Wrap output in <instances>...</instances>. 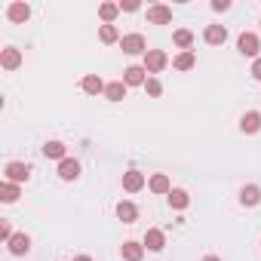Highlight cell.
I'll return each mask as SVG.
<instances>
[{
  "label": "cell",
  "instance_id": "obj_1",
  "mask_svg": "<svg viewBox=\"0 0 261 261\" xmlns=\"http://www.w3.org/2000/svg\"><path fill=\"white\" fill-rule=\"evenodd\" d=\"M120 46H123L126 56H148V43H145L142 34H126V37L120 40Z\"/></svg>",
  "mask_w": 261,
  "mask_h": 261
},
{
  "label": "cell",
  "instance_id": "obj_2",
  "mask_svg": "<svg viewBox=\"0 0 261 261\" xmlns=\"http://www.w3.org/2000/svg\"><path fill=\"white\" fill-rule=\"evenodd\" d=\"M166 65H169V56L163 49H148V56H145V71L148 74H160Z\"/></svg>",
  "mask_w": 261,
  "mask_h": 261
},
{
  "label": "cell",
  "instance_id": "obj_3",
  "mask_svg": "<svg viewBox=\"0 0 261 261\" xmlns=\"http://www.w3.org/2000/svg\"><path fill=\"white\" fill-rule=\"evenodd\" d=\"M4 175H7V181H13V185H22V181H28V178H31V166L16 160V163H7Z\"/></svg>",
  "mask_w": 261,
  "mask_h": 261
},
{
  "label": "cell",
  "instance_id": "obj_4",
  "mask_svg": "<svg viewBox=\"0 0 261 261\" xmlns=\"http://www.w3.org/2000/svg\"><path fill=\"white\" fill-rule=\"evenodd\" d=\"M145 185H148L145 172H139V169H129V172H123V191H126V194H139Z\"/></svg>",
  "mask_w": 261,
  "mask_h": 261
},
{
  "label": "cell",
  "instance_id": "obj_5",
  "mask_svg": "<svg viewBox=\"0 0 261 261\" xmlns=\"http://www.w3.org/2000/svg\"><path fill=\"white\" fill-rule=\"evenodd\" d=\"M148 71H145V65H129L126 71H123V83L126 86H145L148 83Z\"/></svg>",
  "mask_w": 261,
  "mask_h": 261
},
{
  "label": "cell",
  "instance_id": "obj_6",
  "mask_svg": "<svg viewBox=\"0 0 261 261\" xmlns=\"http://www.w3.org/2000/svg\"><path fill=\"white\" fill-rule=\"evenodd\" d=\"M237 49L243 53V56H249V59H258V49H261V43H258V34H240V40H237Z\"/></svg>",
  "mask_w": 261,
  "mask_h": 261
},
{
  "label": "cell",
  "instance_id": "obj_7",
  "mask_svg": "<svg viewBox=\"0 0 261 261\" xmlns=\"http://www.w3.org/2000/svg\"><path fill=\"white\" fill-rule=\"evenodd\" d=\"M7 19L16 22V25H25V22L31 19V7L22 4V0H16V4H10V10H7Z\"/></svg>",
  "mask_w": 261,
  "mask_h": 261
},
{
  "label": "cell",
  "instance_id": "obj_8",
  "mask_svg": "<svg viewBox=\"0 0 261 261\" xmlns=\"http://www.w3.org/2000/svg\"><path fill=\"white\" fill-rule=\"evenodd\" d=\"M120 255H123V261H142V258H145V243L126 240V243L120 246Z\"/></svg>",
  "mask_w": 261,
  "mask_h": 261
},
{
  "label": "cell",
  "instance_id": "obj_9",
  "mask_svg": "<svg viewBox=\"0 0 261 261\" xmlns=\"http://www.w3.org/2000/svg\"><path fill=\"white\" fill-rule=\"evenodd\" d=\"M148 22L151 25H169L172 22V10L163 7V4H154V7H148Z\"/></svg>",
  "mask_w": 261,
  "mask_h": 261
},
{
  "label": "cell",
  "instance_id": "obj_10",
  "mask_svg": "<svg viewBox=\"0 0 261 261\" xmlns=\"http://www.w3.org/2000/svg\"><path fill=\"white\" fill-rule=\"evenodd\" d=\"M59 178H62V181H77V178H80V163L71 160V157H65V160L59 163Z\"/></svg>",
  "mask_w": 261,
  "mask_h": 261
},
{
  "label": "cell",
  "instance_id": "obj_11",
  "mask_svg": "<svg viewBox=\"0 0 261 261\" xmlns=\"http://www.w3.org/2000/svg\"><path fill=\"white\" fill-rule=\"evenodd\" d=\"M142 243H145V249H148V252H163V246H166V233H163V230H157V227H151V230L145 233V240H142Z\"/></svg>",
  "mask_w": 261,
  "mask_h": 261
},
{
  "label": "cell",
  "instance_id": "obj_12",
  "mask_svg": "<svg viewBox=\"0 0 261 261\" xmlns=\"http://www.w3.org/2000/svg\"><path fill=\"white\" fill-rule=\"evenodd\" d=\"M240 129H243L246 136H255L258 129H261V114H258V111H246V114L240 117Z\"/></svg>",
  "mask_w": 261,
  "mask_h": 261
},
{
  "label": "cell",
  "instance_id": "obj_13",
  "mask_svg": "<svg viewBox=\"0 0 261 261\" xmlns=\"http://www.w3.org/2000/svg\"><path fill=\"white\" fill-rule=\"evenodd\" d=\"M117 218H120L123 224H133V221L139 218V209H136V203L120 200V203H117Z\"/></svg>",
  "mask_w": 261,
  "mask_h": 261
},
{
  "label": "cell",
  "instance_id": "obj_14",
  "mask_svg": "<svg viewBox=\"0 0 261 261\" xmlns=\"http://www.w3.org/2000/svg\"><path fill=\"white\" fill-rule=\"evenodd\" d=\"M203 40H206L209 46H221V43L227 40V28H224V25H209L206 34H203Z\"/></svg>",
  "mask_w": 261,
  "mask_h": 261
},
{
  "label": "cell",
  "instance_id": "obj_15",
  "mask_svg": "<svg viewBox=\"0 0 261 261\" xmlns=\"http://www.w3.org/2000/svg\"><path fill=\"white\" fill-rule=\"evenodd\" d=\"M105 86H108V83H105L98 74H86L83 83H80V89H83L86 95H98V92H105Z\"/></svg>",
  "mask_w": 261,
  "mask_h": 261
},
{
  "label": "cell",
  "instance_id": "obj_16",
  "mask_svg": "<svg viewBox=\"0 0 261 261\" xmlns=\"http://www.w3.org/2000/svg\"><path fill=\"white\" fill-rule=\"evenodd\" d=\"M0 65H4L7 71H16V68L22 65V53H19L16 46H7L4 53H0Z\"/></svg>",
  "mask_w": 261,
  "mask_h": 261
},
{
  "label": "cell",
  "instance_id": "obj_17",
  "mask_svg": "<svg viewBox=\"0 0 261 261\" xmlns=\"http://www.w3.org/2000/svg\"><path fill=\"white\" fill-rule=\"evenodd\" d=\"M7 246H10L13 255H28V252H31V237H28V233H16Z\"/></svg>",
  "mask_w": 261,
  "mask_h": 261
},
{
  "label": "cell",
  "instance_id": "obj_18",
  "mask_svg": "<svg viewBox=\"0 0 261 261\" xmlns=\"http://www.w3.org/2000/svg\"><path fill=\"white\" fill-rule=\"evenodd\" d=\"M126 89H129V86H126L123 80H114V83L105 86V98H108V101H123V98H126Z\"/></svg>",
  "mask_w": 261,
  "mask_h": 261
},
{
  "label": "cell",
  "instance_id": "obj_19",
  "mask_svg": "<svg viewBox=\"0 0 261 261\" xmlns=\"http://www.w3.org/2000/svg\"><path fill=\"white\" fill-rule=\"evenodd\" d=\"M240 203H243V206H258V203H261V188H258V185H246V188L240 191Z\"/></svg>",
  "mask_w": 261,
  "mask_h": 261
},
{
  "label": "cell",
  "instance_id": "obj_20",
  "mask_svg": "<svg viewBox=\"0 0 261 261\" xmlns=\"http://www.w3.org/2000/svg\"><path fill=\"white\" fill-rule=\"evenodd\" d=\"M148 188L154 191V194H172V185H169V178L163 175V172H157V175H151V181H148Z\"/></svg>",
  "mask_w": 261,
  "mask_h": 261
},
{
  "label": "cell",
  "instance_id": "obj_21",
  "mask_svg": "<svg viewBox=\"0 0 261 261\" xmlns=\"http://www.w3.org/2000/svg\"><path fill=\"white\" fill-rule=\"evenodd\" d=\"M194 65H197V56H194L191 49H188V53H178V56L172 59V68H175V71H191Z\"/></svg>",
  "mask_w": 261,
  "mask_h": 261
},
{
  "label": "cell",
  "instance_id": "obj_22",
  "mask_svg": "<svg viewBox=\"0 0 261 261\" xmlns=\"http://www.w3.org/2000/svg\"><path fill=\"white\" fill-rule=\"evenodd\" d=\"M172 40H175V46H178L181 53H188V49L194 46V34H191L188 28H178V31L172 34Z\"/></svg>",
  "mask_w": 261,
  "mask_h": 261
},
{
  "label": "cell",
  "instance_id": "obj_23",
  "mask_svg": "<svg viewBox=\"0 0 261 261\" xmlns=\"http://www.w3.org/2000/svg\"><path fill=\"white\" fill-rule=\"evenodd\" d=\"M43 157L62 163V160H65V145H62V142H46V145H43Z\"/></svg>",
  "mask_w": 261,
  "mask_h": 261
},
{
  "label": "cell",
  "instance_id": "obj_24",
  "mask_svg": "<svg viewBox=\"0 0 261 261\" xmlns=\"http://www.w3.org/2000/svg\"><path fill=\"white\" fill-rule=\"evenodd\" d=\"M188 203H191L188 191H181V188H172V194H169V206H172V209H188Z\"/></svg>",
  "mask_w": 261,
  "mask_h": 261
},
{
  "label": "cell",
  "instance_id": "obj_25",
  "mask_svg": "<svg viewBox=\"0 0 261 261\" xmlns=\"http://www.w3.org/2000/svg\"><path fill=\"white\" fill-rule=\"evenodd\" d=\"M117 13H120V4H101V7H98V16H101L105 25H114Z\"/></svg>",
  "mask_w": 261,
  "mask_h": 261
},
{
  "label": "cell",
  "instance_id": "obj_26",
  "mask_svg": "<svg viewBox=\"0 0 261 261\" xmlns=\"http://www.w3.org/2000/svg\"><path fill=\"white\" fill-rule=\"evenodd\" d=\"M0 200H4V203H16L19 200V185L4 181V185H0Z\"/></svg>",
  "mask_w": 261,
  "mask_h": 261
},
{
  "label": "cell",
  "instance_id": "obj_27",
  "mask_svg": "<svg viewBox=\"0 0 261 261\" xmlns=\"http://www.w3.org/2000/svg\"><path fill=\"white\" fill-rule=\"evenodd\" d=\"M98 40H101V43H117V40H123V37H120V31H117L114 25H101V28H98Z\"/></svg>",
  "mask_w": 261,
  "mask_h": 261
},
{
  "label": "cell",
  "instance_id": "obj_28",
  "mask_svg": "<svg viewBox=\"0 0 261 261\" xmlns=\"http://www.w3.org/2000/svg\"><path fill=\"white\" fill-rule=\"evenodd\" d=\"M145 92H148L151 98H157V95L163 92V83H160L157 77H148V83H145Z\"/></svg>",
  "mask_w": 261,
  "mask_h": 261
},
{
  "label": "cell",
  "instance_id": "obj_29",
  "mask_svg": "<svg viewBox=\"0 0 261 261\" xmlns=\"http://www.w3.org/2000/svg\"><path fill=\"white\" fill-rule=\"evenodd\" d=\"M16 233H13V227H10V221H0V240H4V243H10Z\"/></svg>",
  "mask_w": 261,
  "mask_h": 261
},
{
  "label": "cell",
  "instance_id": "obj_30",
  "mask_svg": "<svg viewBox=\"0 0 261 261\" xmlns=\"http://www.w3.org/2000/svg\"><path fill=\"white\" fill-rule=\"evenodd\" d=\"M212 10L215 13H227L230 10V0H212Z\"/></svg>",
  "mask_w": 261,
  "mask_h": 261
},
{
  "label": "cell",
  "instance_id": "obj_31",
  "mask_svg": "<svg viewBox=\"0 0 261 261\" xmlns=\"http://www.w3.org/2000/svg\"><path fill=\"white\" fill-rule=\"evenodd\" d=\"M252 77H255V80L261 83V56H258V59L252 62Z\"/></svg>",
  "mask_w": 261,
  "mask_h": 261
},
{
  "label": "cell",
  "instance_id": "obj_32",
  "mask_svg": "<svg viewBox=\"0 0 261 261\" xmlns=\"http://www.w3.org/2000/svg\"><path fill=\"white\" fill-rule=\"evenodd\" d=\"M120 10H123V13H136L139 4H136V0H126V4H120Z\"/></svg>",
  "mask_w": 261,
  "mask_h": 261
},
{
  "label": "cell",
  "instance_id": "obj_33",
  "mask_svg": "<svg viewBox=\"0 0 261 261\" xmlns=\"http://www.w3.org/2000/svg\"><path fill=\"white\" fill-rule=\"evenodd\" d=\"M74 261H92V258H89V255H77Z\"/></svg>",
  "mask_w": 261,
  "mask_h": 261
},
{
  "label": "cell",
  "instance_id": "obj_34",
  "mask_svg": "<svg viewBox=\"0 0 261 261\" xmlns=\"http://www.w3.org/2000/svg\"><path fill=\"white\" fill-rule=\"evenodd\" d=\"M203 261H221V258H218V255H206Z\"/></svg>",
  "mask_w": 261,
  "mask_h": 261
}]
</instances>
